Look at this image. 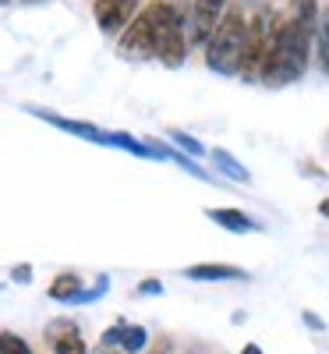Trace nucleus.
<instances>
[{
	"instance_id": "obj_1",
	"label": "nucleus",
	"mask_w": 329,
	"mask_h": 354,
	"mask_svg": "<svg viewBox=\"0 0 329 354\" xmlns=\"http://www.w3.org/2000/svg\"><path fill=\"white\" fill-rule=\"evenodd\" d=\"M312 43H315V28L287 18V11H283L280 28H276V43H273V57H269V64H265V78L262 82L269 88H283V85L297 82L308 71Z\"/></svg>"
},
{
	"instance_id": "obj_2",
	"label": "nucleus",
	"mask_w": 329,
	"mask_h": 354,
	"mask_svg": "<svg viewBox=\"0 0 329 354\" xmlns=\"http://www.w3.org/2000/svg\"><path fill=\"white\" fill-rule=\"evenodd\" d=\"M248 25L252 18H245V8H230L220 21V28L213 32V39L205 43V68L216 75H237L241 78L245 68V50H248Z\"/></svg>"
},
{
	"instance_id": "obj_3",
	"label": "nucleus",
	"mask_w": 329,
	"mask_h": 354,
	"mask_svg": "<svg viewBox=\"0 0 329 354\" xmlns=\"http://www.w3.org/2000/svg\"><path fill=\"white\" fill-rule=\"evenodd\" d=\"M188 18L191 8L185 0H160V43H156V61L170 71L185 68L188 61Z\"/></svg>"
},
{
	"instance_id": "obj_4",
	"label": "nucleus",
	"mask_w": 329,
	"mask_h": 354,
	"mask_svg": "<svg viewBox=\"0 0 329 354\" xmlns=\"http://www.w3.org/2000/svg\"><path fill=\"white\" fill-rule=\"evenodd\" d=\"M280 18H283L280 11H269V8H258V11L252 15L245 68H241V78H245V82H262V78H265V64H269V57H273V43H276Z\"/></svg>"
},
{
	"instance_id": "obj_5",
	"label": "nucleus",
	"mask_w": 329,
	"mask_h": 354,
	"mask_svg": "<svg viewBox=\"0 0 329 354\" xmlns=\"http://www.w3.org/2000/svg\"><path fill=\"white\" fill-rule=\"evenodd\" d=\"M160 43V0H149L138 11V18L117 36V57L121 61H149L156 57Z\"/></svg>"
},
{
	"instance_id": "obj_6",
	"label": "nucleus",
	"mask_w": 329,
	"mask_h": 354,
	"mask_svg": "<svg viewBox=\"0 0 329 354\" xmlns=\"http://www.w3.org/2000/svg\"><path fill=\"white\" fill-rule=\"evenodd\" d=\"M227 0H191V18H188V43L202 46L213 39V32L220 28L223 15H227Z\"/></svg>"
},
{
	"instance_id": "obj_7",
	"label": "nucleus",
	"mask_w": 329,
	"mask_h": 354,
	"mask_svg": "<svg viewBox=\"0 0 329 354\" xmlns=\"http://www.w3.org/2000/svg\"><path fill=\"white\" fill-rule=\"evenodd\" d=\"M142 8H145L142 0H96V4H93V18H96L103 36H121L124 28L138 18Z\"/></svg>"
},
{
	"instance_id": "obj_8",
	"label": "nucleus",
	"mask_w": 329,
	"mask_h": 354,
	"mask_svg": "<svg viewBox=\"0 0 329 354\" xmlns=\"http://www.w3.org/2000/svg\"><path fill=\"white\" fill-rule=\"evenodd\" d=\"M32 113H36V117H46L50 124H57V128H61V131H68V135H78V138H85V142H100V145H110V135H106V131H100L96 124H85V121H71V117L50 113V110H36V106H32Z\"/></svg>"
},
{
	"instance_id": "obj_9",
	"label": "nucleus",
	"mask_w": 329,
	"mask_h": 354,
	"mask_svg": "<svg viewBox=\"0 0 329 354\" xmlns=\"http://www.w3.org/2000/svg\"><path fill=\"white\" fill-rule=\"evenodd\" d=\"M188 280H198V283H216V280H248V273L241 266H227V262H198V266H188Z\"/></svg>"
},
{
	"instance_id": "obj_10",
	"label": "nucleus",
	"mask_w": 329,
	"mask_h": 354,
	"mask_svg": "<svg viewBox=\"0 0 329 354\" xmlns=\"http://www.w3.org/2000/svg\"><path fill=\"white\" fill-rule=\"evenodd\" d=\"M103 344H117L121 351H128V354H138L145 344H149V333H145V326H128V322H117L113 330H106L103 333Z\"/></svg>"
},
{
	"instance_id": "obj_11",
	"label": "nucleus",
	"mask_w": 329,
	"mask_h": 354,
	"mask_svg": "<svg viewBox=\"0 0 329 354\" xmlns=\"http://www.w3.org/2000/svg\"><path fill=\"white\" fill-rule=\"evenodd\" d=\"M50 340H53V354H88L85 340L78 337V326H71V322L50 326Z\"/></svg>"
},
{
	"instance_id": "obj_12",
	"label": "nucleus",
	"mask_w": 329,
	"mask_h": 354,
	"mask_svg": "<svg viewBox=\"0 0 329 354\" xmlns=\"http://www.w3.org/2000/svg\"><path fill=\"white\" fill-rule=\"evenodd\" d=\"M205 216L213 220L216 227H223V230H234V234H248V230H258L262 223H255L248 213H241V209H205Z\"/></svg>"
},
{
	"instance_id": "obj_13",
	"label": "nucleus",
	"mask_w": 329,
	"mask_h": 354,
	"mask_svg": "<svg viewBox=\"0 0 329 354\" xmlns=\"http://www.w3.org/2000/svg\"><path fill=\"white\" fill-rule=\"evenodd\" d=\"M50 298L53 301H82L85 290H82V277L78 273H61L50 283Z\"/></svg>"
},
{
	"instance_id": "obj_14",
	"label": "nucleus",
	"mask_w": 329,
	"mask_h": 354,
	"mask_svg": "<svg viewBox=\"0 0 329 354\" xmlns=\"http://www.w3.org/2000/svg\"><path fill=\"white\" fill-rule=\"evenodd\" d=\"M319 15H322L319 0H290V4H287V18L301 21L308 28H319Z\"/></svg>"
},
{
	"instance_id": "obj_15",
	"label": "nucleus",
	"mask_w": 329,
	"mask_h": 354,
	"mask_svg": "<svg viewBox=\"0 0 329 354\" xmlns=\"http://www.w3.org/2000/svg\"><path fill=\"white\" fill-rule=\"evenodd\" d=\"M209 156H213V163L220 167V174H227L230 181H245V185L252 181V174H248V170H245L241 163H237V160H234V156H230L227 149H213Z\"/></svg>"
},
{
	"instance_id": "obj_16",
	"label": "nucleus",
	"mask_w": 329,
	"mask_h": 354,
	"mask_svg": "<svg viewBox=\"0 0 329 354\" xmlns=\"http://www.w3.org/2000/svg\"><path fill=\"white\" fill-rule=\"evenodd\" d=\"M315 50H319V64L329 75V8H322L319 15V28H315Z\"/></svg>"
},
{
	"instance_id": "obj_17",
	"label": "nucleus",
	"mask_w": 329,
	"mask_h": 354,
	"mask_svg": "<svg viewBox=\"0 0 329 354\" xmlns=\"http://www.w3.org/2000/svg\"><path fill=\"white\" fill-rule=\"evenodd\" d=\"M170 138H173V145H177V149H185L191 160H198V156L205 153V145H202L198 138H191L188 131H177V128H170Z\"/></svg>"
},
{
	"instance_id": "obj_18",
	"label": "nucleus",
	"mask_w": 329,
	"mask_h": 354,
	"mask_svg": "<svg viewBox=\"0 0 329 354\" xmlns=\"http://www.w3.org/2000/svg\"><path fill=\"white\" fill-rule=\"evenodd\" d=\"M0 354H32V351H28V344L21 337H15L11 330H4V333H0Z\"/></svg>"
},
{
	"instance_id": "obj_19",
	"label": "nucleus",
	"mask_w": 329,
	"mask_h": 354,
	"mask_svg": "<svg viewBox=\"0 0 329 354\" xmlns=\"http://www.w3.org/2000/svg\"><path fill=\"white\" fill-rule=\"evenodd\" d=\"M138 294H163V283L160 280H145V283H138Z\"/></svg>"
},
{
	"instance_id": "obj_20",
	"label": "nucleus",
	"mask_w": 329,
	"mask_h": 354,
	"mask_svg": "<svg viewBox=\"0 0 329 354\" xmlns=\"http://www.w3.org/2000/svg\"><path fill=\"white\" fill-rule=\"evenodd\" d=\"M28 277H32V270H28V266H15V280H18V283H28Z\"/></svg>"
},
{
	"instance_id": "obj_21",
	"label": "nucleus",
	"mask_w": 329,
	"mask_h": 354,
	"mask_svg": "<svg viewBox=\"0 0 329 354\" xmlns=\"http://www.w3.org/2000/svg\"><path fill=\"white\" fill-rule=\"evenodd\" d=\"M305 322H308L312 330H322V319H319V315H312V312H305Z\"/></svg>"
},
{
	"instance_id": "obj_22",
	"label": "nucleus",
	"mask_w": 329,
	"mask_h": 354,
	"mask_svg": "<svg viewBox=\"0 0 329 354\" xmlns=\"http://www.w3.org/2000/svg\"><path fill=\"white\" fill-rule=\"evenodd\" d=\"M153 354H170V340H160V344L153 347Z\"/></svg>"
},
{
	"instance_id": "obj_23",
	"label": "nucleus",
	"mask_w": 329,
	"mask_h": 354,
	"mask_svg": "<svg viewBox=\"0 0 329 354\" xmlns=\"http://www.w3.org/2000/svg\"><path fill=\"white\" fill-rule=\"evenodd\" d=\"M319 213H322V216L329 220V198H322V202H319Z\"/></svg>"
},
{
	"instance_id": "obj_24",
	"label": "nucleus",
	"mask_w": 329,
	"mask_h": 354,
	"mask_svg": "<svg viewBox=\"0 0 329 354\" xmlns=\"http://www.w3.org/2000/svg\"><path fill=\"white\" fill-rule=\"evenodd\" d=\"M241 354H262V351H258V344H248V347H245Z\"/></svg>"
},
{
	"instance_id": "obj_25",
	"label": "nucleus",
	"mask_w": 329,
	"mask_h": 354,
	"mask_svg": "<svg viewBox=\"0 0 329 354\" xmlns=\"http://www.w3.org/2000/svg\"><path fill=\"white\" fill-rule=\"evenodd\" d=\"M21 4H43V0H21Z\"/></svg>"
},
{
	"instance_id": "obj_26",
	"label": "nucleus",
	"mask_w": 329,
	"mask_h": 354,
	"mask_svg": "<svg viewBox=\"0 0 329 354\" xmlns=\"http://www.w3.org/2000/svg\"><path fill=\"white\" fill-rule=\"evenodd\" d=\"M93 4H96V0H93Z\"/></svg>"
}]
</instances>
